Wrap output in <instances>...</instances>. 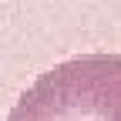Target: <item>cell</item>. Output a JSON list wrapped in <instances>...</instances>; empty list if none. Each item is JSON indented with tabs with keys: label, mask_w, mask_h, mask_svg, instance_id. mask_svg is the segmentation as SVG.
I'll list each match as a JSON object with an SVG mask.
<instances>
[{
	"label": "cell",
	"mask_w": 121,
	"mask_h": 121,
	"mask_svg": "<svg viewBox=\"0 0 121 121\" xmlns=\"http://www.w3.org/2000/svg\"><path fill=\"white\" fill-rule=\"evenodd\" d=\"M7 121H121V54L54 64L20 94Z\"/></svg>",
	"instance_id": "cell-1"
}]
</instances>
